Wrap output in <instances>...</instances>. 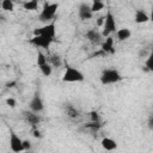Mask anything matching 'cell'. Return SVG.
<instances>
[{
	"mask_svg": "<svg viewBox=\"0 0 153 153\" xmlns=\"http://www.w3.org/2000/svg\"><path fill=\"white\" fill-rule=\"evenodd\" d=\"M23 7L24 10H27V11H36L38 8V1L37 0H29V1H25L23 4Z\"/></svg>",
	"mask_w": 153,
	"mask_h": 153,
	"instance_id": "ac0fdd59",
	"label": "cell"
},
{
	"mask_svg": "<svg viewBox=\"0 0 153 153\" xmlns=\"http://www.w3.org/2000/svg\"><path fill=\"white\" fill-rule=\"evenodd\" d=\"M29 108H30V111L36 112V114H39L44 110V103L38 92H36L33 94V97L31 98V100L29 103Z\"/></svg>",
	"mask_w": 153,
	"mask_h": 153,
	"instance_id": "ba28073f",
	"label": "cell"
},
{
	"mask_svg": "<svg viewBox=\"0 0 153 153\" xmlns=\"http://www.w3.org/2000/svg\"><path fill=\"white\" fill-rule=\"evenodd\" d=\"M148 127L149 129H153V117L149 116V120H148Z\"/></svg>",
	"mask_w": 153,
	"mask_h": 153,
	"instance_id": "f546056e",
	"label": "cell"
},
{
	"mask_svg": "<svg viewBox=\"0 0 153 153\" xmlns=\"http://www.w3.org/2000/svg\"><path fill=\"white\" fill-rule=\"evenodd\" d=\"M47 60L51 67H61L62 65V59L59 54H50L49 56H47Z\"/></svg>",
	"mask_w": 153,
	"mask_h": 153,
	"instance_id": "e0dca14e",
	"label": "cell"
},
{
	"mask_svg": "<svg viewBox=\"0 0 153 153\" xmlns=\"http://www.w3.org/2000/svg\"><path fill=\"white\" fill-rule=\"evenodd\" d=\"M55 41L54 37H49V36H44V35H39V36H33L30 39V43L33 44L37 48H42V49H48L51 43Z\"/></svg>",
	"mask_w": 153,
	"mask_h": 153,
	"instance_id": "5b68a950",
	"label": "cell"
},
{
	"mask_svg": "<svg viewBox=\"0 0 153 153\" xmlns=\"http://www.w3.org/2000/svg\"><path fill=\"white\" fill-rule=\"evenodd\" d=\"M102 51L103 53H115V48H114V38L111 36L105 37V39L102 42Z\"/></svg>",
	"mask_w": 153,
	"mask_h": 153,
	"instance_id": "9a60e30c",
	"label": "cell"
},
{
	"mask_svg": "<svg viewBox=\"0 0 153 153\" xmlns=\"http://www.w3.org/2000/svg\"><path fill=\"white\" fill-rule=\"evenodd\" d=\"M37 66L38 67H41V66H43V65H45V63H48V60H47V55H44L41 50L37 53Z\"/></svg>",
	"mask_w": 153,
	"mask_h": 153,
	"instance_id": "7402d4cb",
	"label": "cell"
},
{
	"mask_svg": "<svg viewBox=\"0 0 153 153\" xmlns=\"http://www.w3.org/2000/svg\"><path fill=\"white\" fill-rule=\"evenodd\" d=\"M91 121L92 122H99V115L97 112H91Z\"/></svg>",
	"mask_w": 153,
	"mask_h": 153,
	"instance_id": "4316f807",
	"label": "cell"
},
{
	"mask_svg": "<svg viewBox=\"0 0 153 153\" xmlns=\"http://www.w3.org/2000/svg\"><path fill=\"white\" fill-rule=\"evenodd\" d=\"M39 35H44V36H49V37H54L56 36V25L54 22L45 24L42 27H37L33 30V36H39Z\"/></svg>",
	"mask_w": 153,
	"mask_h": 153,
	"instance_id": "8992f818",
	"label": "cell"
},
{
	"mask_svg": "<svg viewBox=\"0 0 153 153\" xmlns=\"http://www.w3.org/2000/svg\"><path fill=\"white\" fill-rule=\"evenodd\" d=\"M32 135H33L35 137H39V136H41V133H39V130L37 129V127H33V129H32Z\"/></svg>",
	"mask_w": 153,
	"mask_h": 153,
	"instance_id": "83f0119b",
	"label": "cell"
},
{
	"mask_svg": "<svg viewBox=\"0 0 153 153\" xmlns=\"http://www.w3.org/2000/svg\"><path fill=\"white\" fill-rule=\"evenodd\" d=\"M103 23H104V16H100L97 18V25L98 26H103Z\"/></svg>",
	"mask_w": 153,
	"mask_h": 153,
	"instance_id": "f1b7e54d",
	"label": "cell"
},
{
	"mask_svg": "<svg viewBox=\"0 0 153 153\" xmlns=\"http://www.w3.org/2000/svg\"><path fill=\"white\" fill-rule=\"evenodd\" d=\"M39 71H41V73L44 76H50L51 73H53V67L49 63H45V65H43V66L39 67Z\"/></svg>",
	"mask_w": 153,
	"mask_h": 153,
	"instance_id": "44dd1931",
	"label": "cell"
},
{
	"mask_svg": "<svg viewBox=\"0 0 153 153\" xmlns=\"http://www.w3.org/2000/svg\"><path fill=\"white\" fill-rule=\"evenodd\" d=\"M85 80V76L81 71H79L75 67L67 66L65 69V73L62 75V81L65 82H81Z\"/></svg>",
	"mask_w": 153,
	"mask_h": 153,
	"instance_id": "3957f363",
	"label": "cell"
},
{
	"mask_svg": "<svg viewBox=\"0 0 153 153\" xmlns=\"http://www.w3.org/2000/svg\"><path fill=\"white\" fill-rule=\"evenodd\" d=\"M117 31V25H116V20L115 17L112 14V12L110 10L106 11V13L104 14V23H103V31L100 32L103 37H109L111 33Z\"/></svg>",
	"mask_w": 153,
	"mask_h": 153,
	"instance_id": "7a4b0ae2",
	"label": "cell"
},
{
	"mask_svg": "<svg viewBox=\"0 0 153 153\" xmlns=\"http://www.w3.org/2000/svg\"><path fill=\"white\" fill-rule=\"evenodd\" d=\"M78 16H79V18H80L81 20H88V19H91V18L93 17V13H92V11H91L90 5L86 4V2L80 4L79 10H78Z\"/></svg>",
	"mask_w": 153,
	"mask_h": 153,
	"instance_id": "30bf717a",
	"label": "cell"
},
{
	"mask_svg": "<svg viewBox=\"0 0 153 153\" xmlns=\"http://www.w3.org/2000/svg\"><path fill=\"white\" fill-rule=\"evenodd\" d=\"M23 148H24V151L30 149L31 148V142L29 140H23Z\"/></svg>",
	"mask_w": 153,
	"mask_h": 153,
	"instance_id": "484cf974",
	"label": "cell"
},
{
	"mask_svg": "<svg viewBox=\"0 0 153 153\" xmlns=\"http://www.w3.org/2000/svg\"><path fill=\"white\" fill-rule=\"evenodd\" d=\"M63 111H65L66 116H67L68 118H71V120H76V118H79V116H80L79 110H78L73 104H69V103L63 104Z\"/></svg>",
	"mask_w": 153,
	"mask_h": 153,
	"instance_id": "7c38bea8",
	"label": "cell"
},
{
	"mask_svg": "<svg viewBox=\"0 0 153 153\" xmlns=\"http://www.w3.org/2000/svg\"><path fill=\"white\" fill-rule=\"evenodd\" d=\"M134 20H135L136 24H145L149 20V16L145 10L137 8L135 11V14H134Z\"/></svg>",
	"mask_w": 153,
	"mask_h": 153,
	"instance_id": "4fadbf2b",
	"label": "cell"
},
{
	"mask_svg": "<svg viewBox=\"0 0 153 153\" xmlns=\"http://www.w3.org/2000/svg\"><path fill=\"white\" fill-rule=\"evenodd\" d=\"M99 80L103 85H111V84H116V82L121 81L122 75L120 74V72L116 68H105L102 72Z\"/></svg>",
	"mask_w": 153,
	"mask_h": 153,
	"instance_id": "6da1fadb",
	"label": "cell"
},
{
	"mask_svg": "<svg viewBox=\"0 0 153 153\" xmlns=\"http://www.w3.org/2000/svg\"><path fill=\"white\" fill-rule=\"evenodd\" d=\"M23 117H24V120L26 121V123H29V124L32 126V127H37V124L41 122L39 115L36 114V112L29 111V110L23 111Z\"/></svg>",
	"mask_w": 153,
	"mask_h": 153,
	"instance_id": "8fae6325",
	"label": "cell"
},
{
	"mask_svg": "<svg viewBox=\"0 0 153 153\" xmlns=\"http://www.w3.org/2000/svg\"><path fill=\"white\" fill-rule=\"evenodd\" d=\"M59 8V4H51V2H44L42 11L38 16V19L41 22H47L49 23L50 20H53V18L56 14V11Z\"/></svg>",
	"mask_w": 153,
	"mask_h": 153,
	"instance_id": "277c9868",
	"label": "cell"
},
{
	"mask_svg": "<svg viewBox=\"0 0 153 153\" xmlns=\"http://www.w3.org/2000/svg\"><path fill=\"white\" fill-rule=\"evenodd\" d=\"M0 10H1V1H0Z\"/></svg>",
	"mask_w": 153,
	"mask_h": 153,
	"instance_id": "1f68e13d",
	"label": "cell"
},
{
	"mask_svg": "<svg viewBox=\"0 0 153 153\" xmlns=\"http://www.w3.org/2000/svg\"><path fill=\"white\" fill-rule=\"evenodd\" d=\"M6 104H7L10 108H14V106L17 105V102H16V99H13V98H7V99H6Z\"/></svg>",
	"mask_w": 153,
	"mask_h": 153,
	"instance_id": "d4e9b609",
	"label": "cell"
},
{
	"mask_svg": "<svg viewBox=\"0 0 153 153\" xmlns=\"http://www.w3.org/2000/svg\"><path fill=\"white\" fill-rule=\"evenodd\" d=\"M85 37L92 44H102V42H103V36L97 29H88L85 33Z\"/></svg>",
	"mask_w": 153,
	"mask_h": 153,
	"instance_id": "9c48e42d",
	"label": "cell"
},
{
	"mask_svg": "<svg viewBox=\"0 0 153 153\" xmlns=\"http://www.w3.org/2000/svg\"><path fill=\"white\" fill-rule=\"evenodd\" d=\"M151 55V51H148V50H146V49H141L140 51H139V56L140 57H148Z\"/></svg>",
	"mask_w": 153,
	"mask_h": 153,
	"instance_id": "cb8c5ba5",
	"label": "cell"
},
{
	"mask_svg": "<svg viewBox=\"0 0 153 153\" xmlns=\"http://www.w3.org/2000/svg\"><path fill=\"white\" fill-rule=\"evenodd\" d=\"M104 6H105V5H104V2H103V1H99V0L93 1V2L90 5L92 13H94V12H99L100 10H103V8H104Z\"/></svg>",
	"mask_w": 153,
	"mask_h": 153,
	"instance_id": "ffe728a7",
	"label": "cell"
},
{
	"mask_svg": "<svg viewBox=\"0 0 153 153\" xmlns=\"http://www.w3.org/2000/svg\"><path fill=\"white\" fill-rule=\"evenodd\" d=\"M0 22H5V19H4V16H0Z\"/></svg>",
	"mask_w": 153,
	"mask_h": 153,
	"instance_id": "4dcf8cb0",
	"label": "cell"
},
{
	"mask_svg": "<svg viewBox=\"0 0 153 153\" xmlns=\"http://www.w3.org/2000/svg\"><path fill=\"white\" fill-rule=\"evenodd\" d=\"M100 145H102L103 149H105L108 152L115 151L117 148V142L111 137H103L102 141H100Z\"/></svg>",
	"mask_w": 153,
	"mask_h": 153,
	"instance_id": "5bb4252c",
	"label": "cell"
},
{
	"mask_svg": "<svg viewBox=\"0 0 153 153\" xmlns=\"http://www.w3.org/2000/svg\"><path fill=\"white\" fill-rule=\"evenodd\" d=\"M130 36H131V31H130L128 27H122V29H118V30L116 31V37H117V39H118L120 42L129 39Z\"/></svg>",
	"mask_w": 153,
	"mask_h": 153,
	"instance_id": "2e32d148",
	"label": "cell"
},
{
	"mask_svg": "<svg viewBox=\"0 0 153 153\" xmlns=\"http://www.w3.org/2000/svg\"><path fill=\"white\" fill-rule=\"evenodd\" d=\"M1 10L7 11V12H12L14 10V4L12 0H2L1 1Z\"/></svg>",
	"mask_w": 153,
	"mask_h": 153,
	"instance_id": "d6986e66",
	"label": "cell"
},
{
	"mask_svg": "<svg viewBox=\"0 0 153 153\" xmlns=\"http://www.w3.org/2000/svg\"><path fill=\"white\" fill-rule=\"evenodd\" d=\"M8 143H10L11 151L14 152V153H20V152L24 151V148H23V140H22L13 130L10 131V140H8Z\"/></svg>",
	"mask_w": 153,
	"mask_h": 153,
	"instance_id": "52a82bcc",
	"label": "cell"
},
{
	"mask_svg": "<svg viewBox=\"0 0 153 153\" xmlns=\"http://www.w3.org/2000/svg\"><path fill=\"white\" fill-rule=\"evenodd\" d=\"M85 127H86V128H90V129H92V130H97L98 128H100V124H99V122H91V123L86 124Z\"/></svg>",
	"mask_w": 153,
	"mask_h": 153,
	"instance_id": "603a6c76",
	"label": "cell"
}]
</instances>
